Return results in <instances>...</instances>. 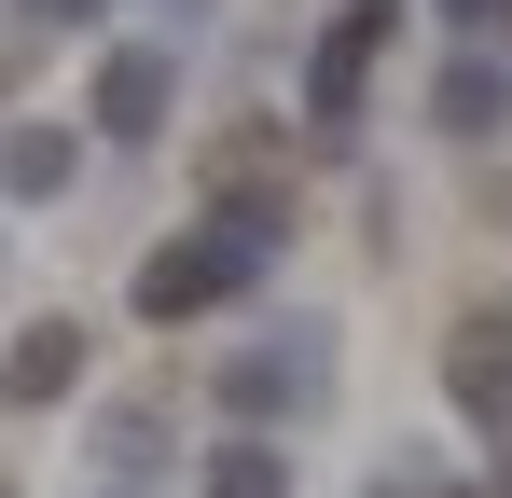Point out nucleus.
<instances>
[{
	"label": "nucleus",
	"instance_id": "f257e3e1",
	"mask_svg": "<svg viewBox=\"0 0 512 498\" xmlns=\"http://www.w3.org/2000/svg\"><path fill=\"white\" fill-rule=\"evenodd\" d=\"M70 360H84V346H70V319H42V346H28V360H14V388H28V402H42V388H70Z\"/></svg>",
	"mask_w": 512,
	"mask_h": 498
}]
</instances>
